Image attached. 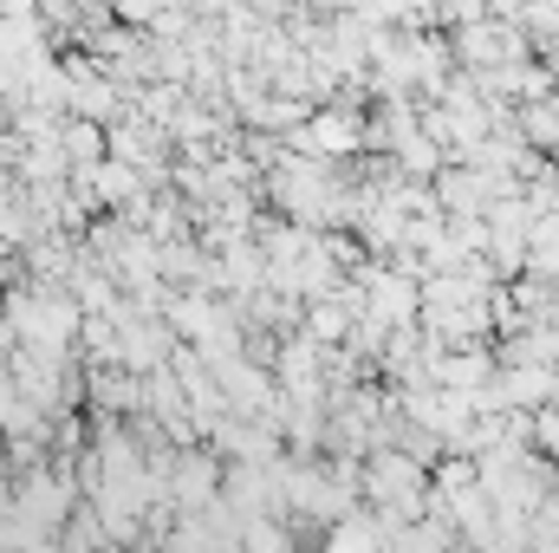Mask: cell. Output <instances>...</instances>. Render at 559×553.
Listing matches in <instances>:
<instances>
[{
	"instance_id": "6da1fadb",
	"label": "cell",
	"mask_w": 559,
	"mask_h": 553,
	"mask_svg": "<svg viewBox=\"0 0 559 553\" xmlns=\"http://www.w3.org/2000/svg\"><path fill=\"white\" fill-rule=\"evenodd\" d=\"M365 131H358V118L352 111H312L306 125H299V150L306 156H345V150H358Z\"/></svg>"
},
{
	"instance_id": "7a4b0ae2",
	"label": "cell",
	"mask_w": 559,
	"mask_h": 553,
	"mask_svg": "<svg viewBox=\"0 0 559 553\" xmlns=\"http://www.w3.org/2000/svg\"><path fill=\"white\" fill-rule=\"evenodd\" d=\"M417 489H423V475L404 456H378V462H371V495H378V502H417Z\"/></svg>"
},
{
	"instance_id": "3957f363",
	"label": "cell",
	"mask_w": 559,
	"mask_h": 553,
	"mask_svg": "<svg viewBox=\"0 0 559 553\" xmlns=\"http://www.w3.org/2000/svg\"><path fill=\"white\" fill-rule=\"evenodd\" d=\"M325 553H384V528H371V521H332V541Z\"/></svg>"
}]
</instances>
